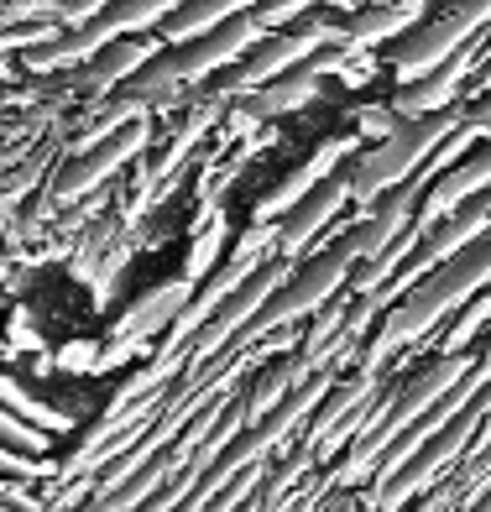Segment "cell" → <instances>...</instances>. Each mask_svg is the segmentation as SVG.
<instances>
[{"instance_id":"6da1fadb","label":"cell","mask_w":491,"mask_h":512,"mask_svg":"<svg viewBox=\"0 0 491 512\" xmlns=\"http://www.w3.org/2000/svg\"><path fill=\"white\" fill-rule=\"evenodd\" d=\"M486 283H491V230H486V236H476L465 251H455L450 262H439L429 277H418V283L397 298L392 309H382L377 335L361 345L356 371H382L387 361L413 351V345L429 340L460 304H471Z\"/></svg>"},{"instance_id":"e0dca14e","label":"cell","mask_w":491,"mask_h":512,"mask_svg":"<svg viewBox=\"0 0 491 512\" xmlns=\"http://www.w3.org/2000/svg\"><path fill=\"white\" fill-rule=\"evenodd\" d=\"M110 0H53V21L58 27H84V21H95Z\"/></svg>"},{"instance_id":"d6986e66","label":"cell","mask_w":491,"mask_h":512,"mask_svg":"<svg viewBox=\"0 0 491 512\" xmlns=\"http://www.w3.org/2000/svg\"><path fill=\"white\" fill-rule=\"evenodd\" d=\"M471 84H476V95H491V63H486V68H481V74H476V79H471Z\"/></svg>"},{"instance_id":"9c48e42d","label":"cell","mask_w":491,"mask_h":512,"mask_svg":"<svg viewBox=\"0 0 491 512\" xmlns=\"http://www.w3.org/2000/svg\"><path fill=\"white\" fill-rule=\"evenodd\" d=\"M189 298H194V283L183 272L168 277V283H157V288H147L121 319L110 324V340H157L178 319V309L189 304Z\"/></svg>"},{"instance_id":"30bf717a","label":"cell","mask_w":491,"mask_h":512,"mask_svg":"<svg viewBox=\"0 0 491 512\" xmlns=\"http://www.w3.org/2000/svg\"><path fill=\"white\" fill-rule=\"evenodd\" d=\"M251 6H256V0H183L173 16H162L157 37L162 42H189V37H204L209 27H220L225 16L251 11Z\"/></svg>"},{"instance_id":"ffe728a7","label":"cell","mask_w":491,"mask_h":512,"mask_svg":"<svg viewBox=\"0 0 491 512\" xmlns=\"http://www.w3.org/2000/svg\"><path fill=\"white\" fill-rule=\"evenodd\" d=\"M424 6H429V0H424Z\"/></svg>"},{"instance_id":"3957f363","label":"cell","mask_w":491,"mask_h":512,"mask_svg":"<svg viewBox=\"0 0 491 512\" xmlns=\"http://www.w3.org/2000/svg\"><path fill=\"white\" fill-rule=\"evenodd\" d=\"M345 32V16H330V11H303L293 27H277V32H262V42L241 58V63H230L220 68V74H209L204 89H215L220 100H241L251 95V89H262L267 79L277 74H288L293 63H303L314 48H324V42H340Z\"/></svg>"},{"instance_id":"ba28073f","label":"cell","mask_w":491,"mask_h":512,"mask_svg":"<svg viewBox=\"0 0 491 512\" xmlns=\"http://www.w3.org/2000/svg\"><path fill=\"white\" fill-rule=\"evenodd\" d=\"M424 11H429L424 0H366L361 11L345 16L340 42L356 53H371V48H382V42H397L403 32H413L418 21H424Z\"/></svg>"},{"instance_id":"277c9868","label":"cell","mask_w":491,"mask_h":512,"mask_svg":"<svg viewBox=\"0 0 491 512\" xmlns=\"http://www.w3.org/2000/svg\"><path fill=\"white\" fill-rule=\"evenodd\" d=\"M293 267H298V256H267V262L256 267V272L246 277V283H241V288L230 293L215 314H209V319L199 324V335H194L189 345H183V366H204V361H215V356L225 351V345L236 340L241 324H246V319H251V314L262 309L267 298H272V293L293 277Z\"/></svg>"},{"instance_id":"8992f818","label":"cell","mask_w":491,"mask_h":512,"mask_svg":"<svg viewBox=\"0 0 491 512\" xmlns=\"http://www.w3.org/2000/svg\"><path fill=\"white\" fill-rule=\"evenodd\" d=\"M366 142H361V131H340V136H324V142L309 152V157H303L298 162V168L283 178V183H277V189L272 194H262V199H256V209H251V220H283L288 215V209L303 199V194H309L314 189V183H324V178H330L335 168H340V162H350V157H356Z\"/></svg>"},{"instance_id":"5b68a950","label":"cell","mask_w":491,"mask_h":512,"mask_svg":"<svg viewBox=\"0 0 491 512\" xmlns=\"http://www.w3.org/2000/svg\"><path fill=\"white\" fill-rule=\"evenodd\" d=\"M345 204H356V199H350V162H340L330 178L314 183V189L303 194L283 220H277V256H303L324 236V230L340 220Z\"/></svg>"},{"instance_id":"8fae6325","label":"cell","mask_w":491,"mask_h":512,"mask_svg":"<svg viewBox=\"0 0 491 512\" xmlns=\"http://www.w3.org/2000/svg\"><path fill=\"white\" fill-rule=\"evenodd\" d=\"M0 408H11V413H21L27 424H37V429H48V434H68L74 429V418H68L63 408H53V403H37L27 387H21L11 371H0Z\"/></svg>"},{"instance_id":"ac0fdd59","label":"cell","mask_w":491,"mask_h":512,"mask_svg":"<svg viewBox=\"0 0 491 512\" xmlns=\"http://www.w3.org/2000/svg\"><path fill=\"white\" fill-rule=\"evenodd\" d=\"M11 345H16L21 356H42V335L27 324V314H21V309L11 314Z\"/></svg>"},{"instance_id":"7c38bea8","label":"cell","mask_w":491,"mask_h":512,"mask_svg":"<svg viewBox=\"0 0 491 512\" xmlns=\"http://www.w3.org/2000/svg\"><path fill=\"white\" fill-rule=\"evenodd\" d=\"M225 236H230V225H225V215L215 209L204 225H194V241H189V262H183V277L199 288L209 272H215V262H220V251H225Z\"/></svg>"},{"instance_id":"9a60e30c","label":"cell","mask_w":491,"mask_h":512,"mask_svg":"<svg viewBox=\"0 0 491 512\" xmlns=\"http://www.w3.org/2000/svg\"><path fill=\"white\" fill-rule=\"evenodd\" d=\"M100 345L105 340H68L63 351L53 356V366L58 371H74V377H79V371H84V377H95V371H100Z\"/></svg>"},{"instance_id":"7a4b0ae2","label":"cell","mask_w":491,"mask_h":512,"mask_svg":"<svg viewBox=\"0 0 491 512\" xmlns=\"http://www.w3.org/2000/svg\"><path fill=\"white\" fill-rule=\"evenodd\" d=\"M460 115H465V105H444V110H429V115H413V121H403L392 136H382V142H366L350 157V199L361 209H371L387 189L413 178L434 157V147L460 126Z\"/></svg>"},{"instance_id":"2e32d148","label":"cell","mask_w":491,"mask_h":512,"mask_svg":"<svg viewBox=\"0 0 491 512\" xmlns=\"http://www.w3.org/2000/svg\"><path fill=\"white\" fill-rule=\"evenodd\" d=\"M397 126H403V115H397L392 105H366V110H356L361 142H382V136H392Z\"/></svg>"},{"instance_id":"5bb4252c","label":"cell","mask_w":491,"mask_h":512,"mask_svg":"<svg viewBox=\"0 0 491 512\" xmlns=\"http://www.w3.org/2000/svg\"><path fill=\"white\" fill-rule=\"evenodd\" d=\"M319 0H256L251 6V16L262 21L267 32H277V27H293V21L303 16V11H314Z\"/></svg>"},{"instance_id":"4fadbf2b","label":"cell","mask_w":491,"mask_h":512,"mask_svg":"<svg viewBox=\"0 0 491 512\" xmlns=\"http://www.w3.org/2000/svg\"><path fill=\"white\" fill-rule=\"evenodd\" d=\"M0 439H6L11 450H27V455H48V445H53V434H48V429L27 424V418L11 413V408H0Z\"/></svg>"},{"instance_id":"52a82bcc","label":"cell","mask_w":491,"mask_h":512,"mask_svg":"<svg viewBox=\"0 0 491 512\" xmlns=\"http://www.w3.org/2000/svg\"><path fill=\"white\" fill-rule=\"evenodd\" d=\"M465 37H476V32L455 27V21L439 11L434 21H418L413 32H403V37L392 42V58H387V68H392V74L408 84V79H418V74H429L434 63H444V58H450Z\"/></svg>"}]
</instances>
